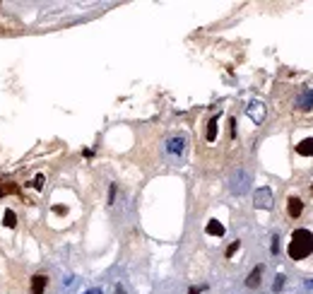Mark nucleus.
Returning <instances> with one entry per match:
<instances>
[{
    "instance_id": "nucleus-1",
    "label": "nucleus",
    "mask_w": 313,
    "mask_h": 294,
    "mask_svg": "<svg viewBox=\"0 0 313 294\" xmlns=\"http://www.w3.org/2000/svg\"><path fill=\"white\" fill-rule=\"evenodd\" d=\"M291 261H304L306 256L313 253V234L308 229H297L291 234L289 248H287Z\"/></svg>"
},
{
    "instance_id": "nucleus-2",
    "label": "nucleus",
    "mask_w": 313,
    "mask_h": 294,
    "mask_svg": "<svg viewBox=\"0 0 313 294\" xmlns=\"http://www.w3.org/2000/svg\"><path fill=\"white\" fill-rule=\"evenodd\" d=\"M253 203H256V207H258V210H270V207H272V191H270L267 186L258 188V191H256V195H253Z\"/></svg>"
},
{
    "instance_id": "nucleus-3",
    "label": "nucleus",
    "mask_w": 313,
    "mask_h": 294,
    "mask_svg": "<svg viewBox=\"0 0 313 294\" xmlns=\"http://www.w3.org/2000/svg\"><path fill=\"white\" fill-rule=\"evenodd\" d=\"M248 181H250V174H248V171H236L229 188H231V193H236V195H239V193H246V188H248Z\"/></svg>"
},
{
    "instance_id": "nucleus-4",
    "label": "nucleus",
    "mask_w": 313,
    "mask_h": 294,
    "mask_svg": "<svg viewBox=\"0 0 313 294\" xmlns=\"http://www.w3.org/2000/svg\"><path fill=\"white\" fill-rule=\"evenodd\" d=\"M186 150V135H171L166 140V152L173 154V157H181Z\"/></svg>"
},
{
    "instance_id": "nucleus-5",
    "label": "nucleus",
    "mask_w": 313,
    "mask_h": 294,
    "mask_svg": "<svg viewBox=\"0 0 313 294\" xmlns=\"http://www.w3.org/2000/svg\"><path fill=\"white\" fill-rule=\"evenodd\" d=\"M297 109H301V111H311L313 109V89H306L304 94L297 99Z\"/></svg>"
},
{
    "instance_id": "nucleus-6",
    "label": "nucleus",
    "mask_w": 313,
    "mask_h": 294,
    "mask_svg": "<svg viewBox=\"0 0 313 294\" xmlns=\"http://www.w3.org/2000/svg\"><path fill=\"white\" fill-rule=\"evenodd\" d=\"M263 270H265L263 265H256V268L250 270V275H248V278H246V287H250V289H256V287L260 285V278H263Z\"/></svg>"
},
{
    "instance_id": "nucleus-7",
    "label": "nucleus",
    "mask_w": 313,
    "mask_h": 294,
    "mask_svg": "<svg viewBox=\"0 0 313 294\" xmlns=\"http://www.w3.org/2000/svg\"><path fill=\"white\" fill-rule=\"evenodd\" d=\"M46 285H48L46 275H34V278H31V294H44Z\"/></svg>"
},
{
    "instance_id": "nucleus-8",
    "label": "nucleus",
    "mask_w": 313,
    "mask_h": 294,
    "mask_svg": "<svg viewBox=\"0 0 313 294\" xmlns=\"http://www.w3.org/2000/svg\"><path fill=\"white\" fill-rule=\"evenodd\" d=\"M297 152L301 157H313V138H304V140L297 145Z\"/></svg>"
},
{
    "instance_id": "nucleus-9",
    "label": "nucleus",
    "mask_w": 313,
    "mask_h": 294,
    "mask_svg": "<svg viewBox=\"0 0 313 294\" xmlns=\"http://www.w3.org/2000/svg\"><path fill=\"white\" fill-rule=\"evenodd\" d=\"M287 210H289V217H301V212H304V203H301V198H289V205H287Z\"/></svg>"
},
{
    "instance_id": "nucleus-10",
    "label": "nucleus",
    "mask_w": 313,
    "mask_h": 294,
    "mask_svg": "<svg viewBox=\"0 0 313 294\" xmlns=\"http://www.w3.org/2000/svg\"><path fill=\"white\" fill-rule=\"evenodd\" d=\"M246 113H248L250 119L256 121V123H260V121H263V113H265V109H263V104H250L248 109H246Z\"/></svg>"
},
{
    "instance_id": "nucleus-11",
    "label": "nucleus",
    "mask_w": 313,
    "mask_h": 294,
    "mask_svg": "<svg viewBox=\"0 0 313 294\" xmlns=\"http://www.w3.org/2000/svg\"><path fill=\"white\" fill-rule=\"evenodd\" d=\"M205 231H207L210 237H224V224L217 222V220H210L207 227H205Z\"/></svg>"
},
{
    "instance_id": "nucleus-12",
    "label": "nucleus",
    "mask_w": 313,
    "mask_h": 294,
    "mask_svg": "<svg viewBox=\"0 0 313 294\" xmlns=\"http://www.w3.org/2000/svg\"><path fill=\"white\" fill-rule=\"evenodd\" d=\"M217 121H219V116H214V119L207 123V143H214V140H217Z\"/></svg>"
},
{
    "instance_id": "nucleus-13",
    "label": "nucleus",
    "mask_w": 313,
    "mask_h": 294,
    "mask_svg": "<svg viewBox=\"0 0 313 294\" xmlns=\"http://www.w3.org/2000/svg\"><path fill=\"white\" fill-rule=\"evenodd\" d=\"M3 224H5V227H10V229H12V227H17V215L12 212V210H5V215H3Z\"/></svg>"
},
{
    "instance_id": "nucleus-14",
    "label": "nucleus",
    "mask_w": 313,
    "mask_h": 294,
    "mask_svg": "<svg viewBox=\"0 0 313 294\" xmlns=\"http://www.w3.org/2000/svg\"><path fill=\"white\" fill-rule=\"evenodd\" d=\"M31 188H36V191H41V188H44V174L34 176V181H31Z\"/></svg>"
},
{
    "instance_id": "nucleus-15",
    "label": "nucleus",
    "mask_w": 313,
    "mask_h": 294,
    "mask_svg": "<svg viewBox=\"0 0 313 294\" xmlns=\"http://www.w3.org/2000/svg\"><path fill=\"white\" fill-rule=\"evenodd\" d=\"M282 287H284V275H277V278H275L272 289H275V292H282Z\"/></svg>"
},
{
    "instance_id": "nucleus-16",
    "label": "nucleus",
    "mask_w": 313,
    "mask_h": 294,
    "mask_svg": "<svg viewBox=\"0 0 313 294\" xmlns=\"http://www.w3.org/2000/svg\"><path fill=\"white\" fill-rule=\"evenodd\" d=\"M239 246H241V241H234V244H231V246L227 248V253H224V256H227V258H231V256H234L236 251H239Z\"/></svg>"
},
{
    "instance_id": "nucleus-17",
    "label": "nucleus",
    "mask_w": 313,
    "mask_h": 294,
    "mask_svg": "<svg viewBox=\"0 0 313 294\" xmlns=\"http://www.w3.org/2000/svg\"><path fill=\"white\" fill-rule=\"evenodd\" d=\"M205 289H207V285H198V287H190L188 294H200V292H205Z\"/></svg>"
},
{
    "instance_id": "nucleus-18",
    "label": "nucleus",
    "mask_w": 313,
    "mask_h": 294,
    "mask_svg": "<svg viewBox=\"0 0 313 294\" xmlns=\"http://www.w3.org/2000/svg\"><path fill=\"white\" fill-rule=\"evenodd\" d=\"M280 251V237H272V253Z\"/></svg>"
},
{
    "instance_id": "nucleus-19",
    "label": "nucleus",
    "mask_w": 313,
    "mask_h": 294,
    "mask_svg": "<svg viewBox=\"0 0 313 294\" xmlns=\"http://www.w3.org/2000/svg\"><path fill=\"white\" fill-rule=\"evenodd\" d=\"M116 198V183H111V191H109V203H113Z\"/></svg>"
},
{
    "instance_id": "nucleus-20",
    "label": "nucleus",
    "mask_w": 313,
    "mask_h": 294,
    "mask_svg": "<svg viewBox=\"0 0 313 294\" xmlns=\"http://www.w3.org/2000/svg\"><path fill=\"white\" fill-rule=\"evenodd\" d=\"M8 191H12V193H15L17 188H15V186H10V188H5V186H0V195H5V193H8Z\"/></svg>"
},
{
    "instance_id": "nucleus-21",
    "label": "nucleus",
    "mask_w": 313,
    "mask_h": 294,
    "mask_svg": "<svg viewBox=\"0 0 313 294\" xmlns=\"http://www.w3.org/2000/svg\"><path fill=\"white\" fill-rule=\"evenodd\" d=\"M53 212H55V215H65L68 210H65V207H63V205H58V207H53Z\"/></svg>"
},
{
    "instance_id": "nucleus-22",
    "label": "nucleus",
    "mask_w": 313,
    "mask_h": 294,
    "mask_svg": "<svg viewBox=\"0 0 313 294\" xmlns=\"http://www.w3.org/2000/svg\"><path fill=\"white\" fill-rule=\"evenodd\" d=\"M85 294H102V289H99V287H94V289H87Z\"/></svg>"
},
{
    "instance_id": "nucleus-23",
    "label": "nucleus",
    "mask_w": 313,
    "mask_h": 294,
    "mask_svg": "<svg viewBox=\"0 0 313 294\" xmlns=\"http://www.w3.org/2000/svg\"><path fill=\"white\" fill-rule=\"evenodd\" d=\"M116 294H125V289H123V285H116Z\"/></svg>"
},
{
    "instance_id": "nucleus-24",
    "label": "nucleus",
    "mask_w": 313,
    "mask_h": 294,
    "mask_svg": "<svg viewBox=\"0 0 313 294\" xmlns=\"http://www.w3.org/2000/svg\"><path fill=\"white\" fill-rule=\"evenodd\" d=\"M311 193H313V186H311Z\"/></svg>"
}]
</instances>
